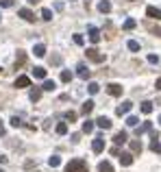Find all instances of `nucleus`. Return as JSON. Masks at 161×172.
<instances>
[{"mask_svg": "<svg viewBox=\"0 0 161 172\" xmlns=\"http://www.w3.org/2000/svg\"><path fill=\"white\" fill-rule=\"evenodd\" d=\"M98 89H100V85H98V83H89V94H96Z\"/></svg>", "mask_w": 161, "mask_h": 172, "instance_id": "2f4dec72", "label": "nucleus"}, {"mask_svg": "<svg viewBox=\"0 0 161 172\" xmlns=\"http://www.w3.org/2000/svg\"><path fill=\"white\" fill-rule=\"evenodd\" d=\"M142 111H144V113L148 116V113L153 111V102H148V100H146V102H142Z\"/></svg>", "mask_w": 161, "mask_h": 172, "instance_id": "412c9836", "label": "nucleus"}, {"mask_svg": "<svg viewBox=\"0 0 161 172\" xmlns=\"http://www.w3.org/2000/svg\"><path fill=\"white\" fill-rule=\"evenodd\" d=\"M131 148H133L135 153H139V150H142V144H139V142H131Z\"/></svg>", "mask_w": 161, "mask_h": 172, "instance_id": "473e14b6", "label": "nucleus"}, {"mask_svg": "<svg viewBox=\"0 0 161 172\" xmlns=\"http://www.w3.org/2000/svg\"><path fill=\"white\" fill-rule=\"evenodd\" d=\"M31 85V79L29 76H18L15 79V87H29Z\"/></svg>", "mask_w": 161, "mask_h": 172, "instance_id": "6e6552de", "label": "nucleus"}, {"mask_svg": "<svg viewBox=\"0 0 161 172\" xmlns=\"http://www.w3.org/2000/svg\"><path fill=\"white\" fill-rule=\"evenodd\" d=\"M120 161H122V166H131V164H133V157H131L128 153H124L120 157Z\"/></svg>", "mask_w": 161, "mask_h": 172, "instance_id": "4468645a", "label": "nucleus"}, {"mask_svg": "<svg viewBox=\"0 0 161 172\" xmlns=\"http://www.w3.org/2000/svg\"><path fill=\"white\" fill-rule=\"evenodd\" d=\"M0 133H4V127H2V120H0Z\"/></svg>", "mask_w": 161, "mask_h": 172, "instance_id": "a19ab883", "label": "nucleus"}, {"mask_svg": "<svg viewBox=\"0 0 161 172\" xmlns=\"http://www.w3.org/2000/svg\"><path fill=\"white\" fill-rule=\"evenodd\" d=\"M126 46H128V50H133V52H137V50H139V42H135V39H131Z\"/></svg>", "mask_w": 161, "mask_h": 172, "instance_id": "4be33fe9", "label": "nucleus"}, {"mask_svg": "<svg viewBox=\"0 0 161 172\" xmlns=\"http://www.w3.org/2000/svg\"><path fill=\"white\" fill-rule=\"evenodd\" d=\"M24 59H26V57H24V52H18V59H15V68H20V65L24 63Z\"/></svg>", "mask_w": 161, "mask_h": 172, "instance_id": "cd10ccee", "label": "nucleus"}, {"mask_svg": "<svg viewBox=\"0 0 161 172\" xmlns=\"http://www.w3.org/2000/svg\"><path fill=\"white\" fill-rule=\"evenodd\" d=\"M33 76H35V79H46V70H44V68H35V70H33Z\"/></svg>", "mask_w": 161, "mask_h": 172, "instance_id": "2eb2a0df", "label": "nucleus"}, {"mask_svg": "<svg viewBox=\"0 0 161 172\" xmlns=\"http://www.w3.org/2000/svg\"><path fill=\"white\" fill-rule=\"evenodd\" d=\"M107 91H109L111 96H122V85H118V83H111V85H107Z\"/></svg>", "mask_w": 161, "mask_h": 172, "instance_id": "20e7f679", "label": "nucleus"}, {"mask_svg": "<svg viewBox=\"0 0 161 172\" xmlns=\"http://www.w3.org/2000/svg\"><path fill=\"white\" fill-rule=\"evenodd\" d=\"M39 98H41V89H33V91H31V100L35 102V100H39Z\"/></svg>", "mask_w": 161, "mask_h": 172, "instance_id": "5701e85b", "label": "nucleus"}, {"mask_svg": "<svg viewBox=\"0 0 161 172\" xmlns=\"http://www.w3.org/2000/svg\"><path fill=\"white\" fill-rule=\"evenodd\" d=\"M137 122H139V120H137L135 116H128V118H126V124H128V127H137Z\"/></svg>", "mask_w": 161, "mask_h": 172, "instance_id": "c85d7f7f", "label": "nucleus"}, {"mask_svg": "<svg viewBox=\"0 0 161 172\" xmlns=\"http://www.w3.org/2000/svg\"><path fill=\"white\" fill-rule=\"evenodd\" d=\"M0 7L2 9H9V7H13V0H0Z\"/></svg>", "mask_w": 161, "mask_h": 172, "instance_id": "7c9ffc66", "label": "nucleus"}, {"mask_svg": "<svg viewBox=\"0 0 161 172\" xmlns=\"http://www.w3.org/2000/svg\"><path fill=\"white\" fill-rule=\"evenodd\" d=\"M148 61H150V63H157L159 57H157V55H148Z\"/></svg>", "mask_w": 161, "mask_h": 172, "instance_id": "4c0bfd02", "label": "nucleus"}, {"mask_svg": "<svg viewBox=\"0 0 161 172\" xmlns=\"http://www.w3.org/2000/svg\"><path fill=\"white\" fill-rule=\"evenodd\" d=\"M131 107H133V105H131L128 100H126V102H122L120 107H118V116H124V113H128V111H131Z\"/></svg>", "mask_w": 161, "mask_h": 172, "instance_id": "9b49d317", "label": "nucleus"}, {"mask_svg": "<svg viewBox=\"0 0 161 172\" xmlns=\"http://www.w3.org/2000/svg\"><path fill=\"white\" fill-rule=\"evenodd\" d=\"M113 139H116V144H124V142H126V133H124V131L116 133V137H113Z\"/></svg>", "mask_w": 161, "mask_h": 172, "instance_id": "dca6fc26", "label": "nucleus"}, {"mask_svg": "<svg viewBox=\"0 0 161 172\" xmlns=\"http://www.w3.org/2000/svg\"><path fill=\"white\" fill-rule=\"evenodd\" d=\"M155 87H157V89H161V79H157V83H155Z\"/></svg>", "mask_w": 161, "mask_h": 172, "instance_id": "ea45409f", "label": "nucleus"}, {"mask_svg": "<svg viewBox=\"0 0 161 172\" xmlns=\"http://www.w3.org/2000/svg\"><path fill=\"white\" fill-rule=\"evenodd\" d=\"M89 39H91L94 44L100 42V31H98L96 26H89Z\"/></svg>", "mask_w": 161, "mask_h": 172, "instance_id": "39448f33", "label": "nucleus"}, {"mask_svg": "<svg viewBox=\"0 0 161 172\" xmlns=\"http://www.w3.org/2000/svg\"><path fill=\"white\" fill-rule=\"evenodd\" d=\"M0 172H4V170H0Z\"/></svg>", "mask_w": 161, "mask_h": 172, "instance_id": "49530a36", "label": "nucleus"}, {"mask_svg": "<svg viewBox=\"0 0 161 172\" xmlns=\"http://www.w3.org/2000/svg\"><path fill=\"white\" fill-rule=\"evenodd\" d=\"M41 18L44 20H52V11L50 9H41Z\"/></svg>", "mask_w": 161, "mask_h": 172, "instance_id": "a878e982", "label": "nucleus"}, {"mask_svg": "<svg viewBox=\"0 0 161 172\" xmlns=\"http://www.w3.org/2000/svg\"><path fill=\"white\" fill-rule=\"evenodd\" d=\"M61 81H63V83H70V81H72V72H70V70H63V72H61Z\"/></svg>", "mask_w": 161, "mask_h": 172, "instance_id": "a211bd4d", "label": "nucleus"}, {"mask_svg": "<svg viewBox=\"0 0 161 172\" xmlns=\"http://www.w3.org/2000/svg\"><path fill=\"white\" fill-rule=\"evenodd\" d=\"M91 148H94V153H100V150L105 148V142H102V137H96V139H94V144H91Z\"/></svg>", "mask_w": 161, "mask_h": 172, "instance_id": "9d476101", "label": "nucleus"}, {"mask_svg": "<svg viewBox=\"0 0 161 172\" xmlns=\"http://www.w3.org/2000/svg\"><path fill=\"white\" fill-rule=\"evenodd\" d=\"M87 57H89L91 61H96V63H102V61H105V55H98V50H94V48L87 50Z\"/></svg>", "mask_w": 161, "mask_h": 172, "instance_id": "f03ea898", "label": "nucleus"}, {"mask_svg": "<svg viewBox=\"0 0 161 172\" xmlns=\"http://www.w3.org/2000/svg\"><path fill=\"white\" fill-rule=\"evenodd\" d=\"M20 18H24L26 22H33V20H35V15H33L31 9H20Z\"/></svg>", "mask_w": 161, "mask_h": 172, "instance_id": "0eeeda50", "label": "nucleus"}, {"mask_svg": "<svg viewBox=\"0 0 161 172\" xmlns=\"http://www.w3.org/2000/svg\"><path fill=\"white\" fill-rule=\"evenodd\" d=\"M94 109V100H87V102H83V113H89Z\"/></svg>", "mask_w": 161, "mask_h": 172, "instance_id": "aec40b11", "label": "nucleus"}, {"mask_svg": "<svg viewBox=\"0 0 161 172\" xmlns=\"http://www.w3.org/2000/svg\"><path fill=\"white\" fill-rule=\"evenodd\" d=\"M159 124H161V116H159Z\"/></svg>", "mask_w": 161, "mask_h": 172, "instance_id": "c03bdc74", "label": "nucleus"}, {"mask_svg": "<svg viewBox=\"0 0 161 172\" xmlns=\"http://www.w3.org/2000/svg\"><path fill=\"white\" fill-rule=\"evenodd\" d=\"M131 29H135V20H131V18H128V20L124 22V31H131Z\"/></svg>", "mask_w": 161, "mask_h": 172, "instance_id": "bb28decb", "label": "nucleus"}, {"mask_svg": "<svg viewBox=\"0 0 161 172\" xmlns=\"http://www.w3.org/2000/svg\"><path fill=\"white\" fill-rule=\"evenodd\" d=\"M83 131H85V133H91V131H94V122H91V120H87V122L83 124Z\"/></svg>", "mask_w": 161, "mask_h": 172, "instance_id": "b1692460", "label": "nucleus"}, {"mask_svg": "<svg viewBox=\"0 0 161 172\" xmlns=\"http://www.w3.org/2000/svg\"><path fill=\"white\" fill-rule=\"evenodd\" d=\"M150 148H153L155 153H161V144H159V142H153V144H150Z\"/></svg>", "mask_w": 161, "mask_h": 172, "instance_id": "72a5a7b5", "label": "nucleus"}, {"mask_svg": "<svg viewBox=\"0 0 161 172\" xmlns=\"http://www.w3.org/2000/svg\"><path fill=\"white\" fill-rule=\"evenodd\" d=\"M150 31H153V33H157V35H159V37H161V29H159V26H153Z\"/></svg>", "mask_w": 161, "mask_h": 172, "instance_id": "58836bf2", "label": "nucleus"}, {"mask_svg": "<svg viewBox=\"0 0 161 172\" xmlns=\"http://www.w3.org/2000/svg\"><path fill=\"white\" fill-rule=\"evenodd\" d=\"M68 172H85L87 170V166H85V161L83 159H74V161H70L68 164V168H65Z\"/></svg>", "mask_w": 161, "mask_h": 172, "instance_id": "f257e3e1", "label": "nucleus"}, {"mask_svg": "<svg viewBox=\"0 0 161 172\" xmlns=\"http://www.w3.org/2000/svg\"><path fill=\"white\" fill-rule=\"evenodd\" d=\"M20 124H22V122H20V118H18V116H13V118H11V127H20Z\"/></svg>", "mask_w": 161, "mask_h": 172, "instance_id": "f704fd0d", "label": "nucleus"}, {"mask_svg": "<svg viewBox=\"0 0 161 172\" xmlns=\"http://www.w3.org/2000/svg\"><path fill=\"white\" fill-rule=\"evenodd\" d=\"M74 44H79V46H83V44H85V39H83V35H74Z\"/></svg>", "mask_w": 161, "mask_h": 172, "instance_id": "c9c22d12", "label": "nucleus"}, {"mask_svg": "<svg viewBox=\"0 0 161 172\" xmlns=\"http://www.w3.org/2000/svg\"><path fill=\"white\" fill-rule=\"evenodd\" d=\"M98 11H100V13H109V11H111V2H109V0H100V2H98Z\"/></svg>", "mask_w": 161, "mask_h": 172, "instance_id": "423d86ee", "label": "nucleus"}, {"mask_svg": "<svg viewBox=\"0 0 161 172\" xmlns=\"http://www.w3.org/2000/svg\"><path fill=\"white\" fill-rule=\"evenodd\" d=\"M146 15L153 18V20H161V9H157V7H146Z\"/></svg>", "mask_w": 161, "mask_h": 172, "instance_id": "7ed1b4c3", "label": "nucleus"}, {"mask_svg": "<svg viewBox=\"0 0 161 172\" xmlns=\"http://www.w3.org/2000/svg\"><path fill=\"white\" fill-rule=\"evenodd\" d=\"M48 164H50L52 168H57V166L61 164V159H59V157H50V159H48Z\"/></svg>", "mask_w": 161, "mask_h": 172, "instance_id": "c756f323", "label": "nucleus"}, {"mask_svg": "<svg viewBox=\"0 0 161 172\" xmlns=\"http://www.w3.org/2000/svg\"><path fill=\"white\" fill-rule=\"evenodd\" d=\"M29 2H39V0H29Z\"/></svg>", "mask_w": 161, "mask_h": 172, "instance_id": "37998d69", "label": "nucleus"}, {"mask_svg": "<svg viewBox=\"0 0 161 172\" xmlns=\"http://www.w3.org/2000/svg\"><path fill=\"white\" fill-rule=\"evenodd\" d=\"M57 133H59V135H65V133H68V124H65V122H59V124H57Z\"/></svg>", "mask_w": 161, "mask_h": 172, "instance_id": "6ab92c4d", "label": "nucleus"}, {"mask_svg": "<svg viewBox=\"0 0 161 172\" xmlns=\"http://www.w3.org/2000/svg\"><path fill=\"white\" fill-rule=\"evenodd\" d=\"M33 52H35V57H44V55H46V46H44V44H37V46L33 48Z\"/></svg>", "mask_w": 161, "mask_h": 172, "instance_id": "f8f14e48", "label": "nucleus"}, {"mask_svg": "<svg viewBox=\"0 0 161 172\" xmlns=\"http://www.w3.org/2000/svg\"><path fill=\"white\" fill-rule=\"evenodd\" d=\"M55 81H46V83H44V87H41V89H46V91H52V89H55Z\"/></svg>", "mask_w": 161, "mask_h": 172, "instance_id": "393cba45", "label": "nucleus"}, {"mask_svg": "<svg viewBox=\"0 0 161 172\" xmlns=\"http://www.w3.org/2000/svg\"><path fill=\"white\" fill-rule=\"evenodd\" d=\"M98 170H100V172H113V168H111V164H109V161H102V164L98 166Z\"/></svg>", "mask_w": 161, "mask_h": 172, "instance_id": "f3484780", "label": "nucleus"}, {"mask_svg": "<svg viewBox=\"0 0 161 172\" xmlns=\"http://www.w3.org/2000/svg\"><path fill=\"white\" fill-rule=\"evenodd\" d=\"M79 76L80 79H89V70H87V65H83V63L79 65Z\"/></svg>", "mask_w": 161, "mask_h": 172, "instance_id": "ddd939ff", "label": "nucleus"}, {"mask_svg": "<svg viewBox=\"0 0 161 172\" xmlns=\"http://www.w3.org/2000/svg\"><path fill=\"white\" fill-rule=\"evenodd\" d=\"M96 124H98L100 129H111V120H109V118H105V116H102V118H98V120H96Z\"/></svg>", "mask_w": 161, "mask_h": 172, "instance_id": "1a4fd4ad", "label": "nucleus"}, {"mask_svg": "<svg viewBox=\"0 0 161 172\" xmlns=\"http://www.w3.org/2000/svg\"><path fill=\"white\" fill-rule=\"evenodd\" d=\"M4 161H7V157H0V164H4Z\"/></svg>", "mask_w": 161, "mask_h": 172, "instance_id": "79ce46f5", "label": "nucleus"}, {"mask_svg": "<svg viewBox=\"0 0 161 172\" xmlns=\"http://www.w3.org/2000/svg\"><path fill=\"white\" fill-rule=\"evenodd\" d=\"M0 20H2V15H0Z\"/></svg>", "mask_w": 161, "mask_h": 172, "instance_id": "a18cd8bd", "label": "nucleus"}, {"mask_svg": "<svg viewBox=\"0 0 161 172\" xmlns=\"http://www.w3.org/2000/svg\"><path fill=\"white\" fill-rule=\"evenodd\" d=\"M65 118L72 122V120H76V113H74V111H68V113H65Z\"/></svg>", "mask_w": 161, "mask_h": 172, "instance_id": "e433bc0d", "label": "nucleus"}]
</instances>
